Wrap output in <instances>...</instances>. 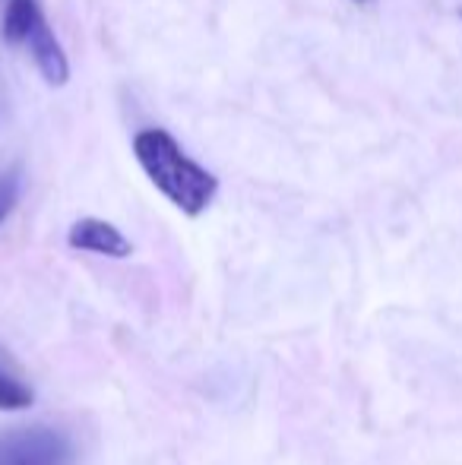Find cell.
<instances>
[{
    "mask_svg": "<svg viewBox=\"0 0 462 465\" xmlns=\"http://www.w3.org/2000/svg\"><path fill=\"white\" fill-rule=\"evenodd\" d=\"M133 155L155 190L184 215L197 219L212 206L219 193V178L206 172L200 162H193L168 130H140L133 136Z\"/></svg>",
    "mask_w": 462,
    "mask_h": 465,
    "instance_id": "1",
    "label": "cell"
},
{
    "mask_svg": "<svg viewBox=\"0 0 462 465\" xmlns=\"http://www.w3.org/2000/svg\"><path fill=\"white\" fill-rule=\"evenodd\" d=\"M76 447L61 428L25 424L0 430V465H74Z\"/></svg>",
    "mask_w": 462,
    "mask_h": 465,
    "instance_id": "2",
    "label": "cell"
},
{
    "mask_svg": "<svg viewBox=\"0 0 462 465\" xmlns=\"http://www.w3.org/2000/svg\"><path fill=\"white\" fill-rule=\"evenodd\" d=\"M23 48L32 54L38 74L44 76V83H48V86H67V80H70L67 54H64L57 35L51 32L44 13H38V16L32 19L29 32H25V38H23Z\"/></svg>",
    "mask_w": 462,
    "mask_h": 465,
    "instance_id": "3",
    "label": "cell"
},
{
    "mask_svg": "<svg viewBox=\"0 0 462 465\" xmlns=\"http://www.w3.org/2000/svg\"><path fill=\"white\" fill-rule=\"evenodd\" d=\"M67 244L74 251H89V253H99V257H114V260H123L133 253V244L123 238L121 228H114L112 222H102V219L74 222L67 232Z\"/></svg>",
    "mask_w": 462,
    "mask_h": 465,
    "instance_id": "4",
    "label": "cell"
},
{
    "mask_svg": "<svg viewBox=\"0 0 462 465\" xmlns=\"http://www.w3.org/2000/svg\"><path fill=\"white\" fill-rule=\"evenodd\" d=\"M32 399H35V392H32V386L23 380L16 361L0 349V409L4 411H23L32 405Z\"/></svg>",
    "mask_w": 462,
    "mask_h": 465,
    "instance_id": "5",
    "label": "cell"
},
{
    "mask_svg": "<svg viewBox=\"0 0 462 465\" xmlns=\"http://www.w3.org/2000/svg\"><path fill=\"white\" fill-rule=\"evenodd\" d=\"M42 13L38 0H6L4 10V38L10 45H23L25 32H29L32 19Z\"/></svg>",
    "mask_w": 462,
    "mask_h": 465,
    "instance_id": "6",
    "label": "cell"
},
{
    "mask_svg": "<svg viewBox=\"0 0 462 465\" xmlns=\"http://www.w3.org/2000/svg\"><path fill=\"white\" fill-rule=\"evenodd\" d=\"M19 190H23V172L19 168H10L6 174H0V225H4L6 215L16 206Z\"/></svg>",
    "mask_w": 462,
    "mask_h": 465,
    "instance_id": "7",
    "label": "cell"
},
{
    "mask_svg": "<svg viewBox=\"0 0 462 465\" xmlns=\"http://www.w3.org/2000/svg\"><path fill=\"white\" fill-rule=\"evenodd\" d=\"M358 4H361V0H358Z\"/></svg>",
    "mask_w": 462,
    "mask_h": 465,
    "instance_id": "8",
    "label": "cell"
},
{
    "mask_svg": "<svg viewBox=\"0 0 462 465\" xmlns=\"http://www.w3.org/2000/svg\"><path fill=\"white\" fill-rule=\"evenodd\" d=\"M459 16H462V13H459Z\"/></svg>",
    "mask_w": 462,
    "mask_h": 465,
    "instance_id": "9",
    "label": "cell"
}]
</instances>
